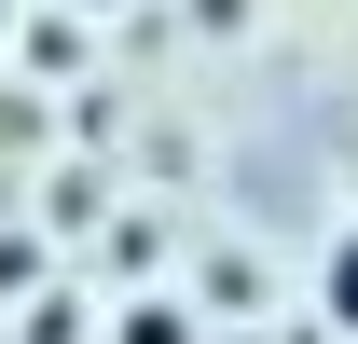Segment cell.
I'll list each match as a JSON object with an SVG mask.
<instances>
[{
  "instance_id": "2",
  "label": "cell",
  "mask_w": 358,
  "mask_h": 344,
  "mask_svg": "<svg viewBox=\"0 0 358 344\" xmlns=\"http://www.w3.org/2000/svg\"><path fill=\"white\" fill-rule=\"evenodd\" d=\"M317 303H331V331H358V234H331V261H317Z\"/></svg>"
},
{
  "instance_id": "1",
  "label": "cell",
  "mask_w": 358,
  "mask_h": 344,
  "mask_svg": "<svg viewBox=\"0 0 358 344\" xmlns=\"http://www.w3.org/2000/svg\"><path fill=\"white\" fill-rule=\"evenodd\" d=\"M110 344H193V303H124Z\"/></svg>"
},
{
  "instance_id": "3",
  "label": "cell",
  "mask_w": 358,
  "mask_h": 344,
  "mask_svg": "<svg viewBox=\"0 0 358 344\" xmlns=\"http://www.w3.org/2000/svg\"><path fill=\"white\" fill-rule=\"evenodd\" d=\"M14 344H83V303H55V289H42L28 317H14Z\"/></svg>"
}]
</instances>
